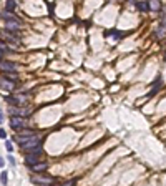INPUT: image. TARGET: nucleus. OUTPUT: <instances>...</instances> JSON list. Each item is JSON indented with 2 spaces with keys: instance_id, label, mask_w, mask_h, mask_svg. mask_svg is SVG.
I'll use <instances>...</instances> for the list:
<instances>
[{
  "instance_id": "1",
  "label": "nucleus",
  "mask_w": 166,
  "mask_h": 186,
  "mask_svg": "<svg viewBox=\"0 0 166 186\" xmlns=\"http://www.w3.org/2000/svg\"><path fill=\"white\" fill-rule=\"evenodd\" d=\"M4 20H5V30L8 32H18V28L22 27V22L15 15H10L7 12L4 13Z\"/></svg>"
},
{
  "instance_id": "2",
  "label": "nucleus",
  "mask_w": 166,
  "mask_h": 186,
  "mask_svg": "<svg viewBox=\"0 0 166 186\" xmlns=\"http://www.w3.org/2000/svg\"><path fill=\"white\" fill-rule=\"evenodd\" d=\"M0 37L12 46H18L20 45V38H18V32H8V30H4L0 33Z\"/></svg>"
},
{
  "instance_id": "3",
  "label": "nucleus",
  "mask_w": 166,
  "mask_h": 186,
  "mask_svg": "<svg viewBox=\"0 0 166 186\" xmlns=\"http://www.w3.org/2000/svg\"><path fill=\"white\" fill-rule=\"evenodd\" d=\"M22 148L27 151V153H33V151H37L38 148H40V140H38V136H35V138L28 140V141H25V143H22Z\"/></svg>"
},
{
  "instance_id": "4",
  "label": "nucleus",
  "mask_w": 166,
  "mask_h": 186,
  "mask_svg": "<svg viewBox=\"0 0 166 186\" xmlns=\"http://www.w3.org/2000/svg\"><path fill=\"white\" fill-rule=\"evenodd\" d=\"M40 155H42V148H38V150L33 151V153H27V155H25V165H28V166H35V165H38Z\"/></svg>"
},
{
  "instance_id": "5",
  "label": "nucleus",
  "mask_w": 166,
  "mask_h": 186,
  "mask_svg": "<svg viewBox=\"0 0 166 186\" xmlns=\"http://www.w3.org/2000/svg\"><path fill=\"white\" fill-rule=\"evenodd\" d=\"M27 125V121H25V118H22V116H12L10 118V126H12V130H22L23 126Z\"/></svg>"
},
{
  "instance_id": "6",
  "label": "nucleus",
  "mask_w": 166,
  "mask_h": 186,
  "mask_svg": "<svg viewBox=\"0 0 166 186\" xmlns=\"http://www.w3.org/2000/svg\"><path fill=\"white\" fill-rule=\"evenodd\" d=\"M37 135L33 133V131H22L20 135H17V141H18V145H22V143H25V141H28V140H32V138H35Z\"/></svg>"
},
{
  "instance_id": "7",
  "label": "nucleus",
  "mask_w": 166,
  "mask_h": 186,
  "mask_svg": "<svg viewBox=\"0 0 166 186\" xmlns=\"http://www.w3.org/2000/svg\"><path fill=\"white\" fill-rule=\"evenodd\" d=\"M0 68L4 70V73H15L17 65L13 62H7V60H4V62L0 63Z\"/></svg>"
},
{
  "instance_id": "8",
  "label": "nucleus",
  "mask_w": 166,
  "mask_h": 186,
  "mask_svg": "<svg viewBox=\"0 0 166 186\" xmlns=\"http://www.w3.org/2000/svg\"><path fill=\"white\" fill-rule=\"evenodd\" d=\"M10 113H12V116H25V115H28L30 113V110H27V108H22V106H13V108L10 110Z\"/></svg>"
},
{
  "instance_id": "9",
  "label": "nucleus",
  "mask_w": 166,
  "mask_h": 186,
  "mask_svg": "<svg viewBox=\"0 0 166 186\" xmlns=\"http://www.w3.org/2000/svg\"><path fill=\"white\" fill-rule=\"evenodd\" d=\"M32 181L33 183H37V185H43V186H48L53 183V178H43V176H33L32 178Z\"/></svg>"
},
{
  "instance_id": "10",
  "label": "nucleus",
  "mask_w": 166,
  "mask_h": 186,
  "mask_svg": "<svg viewBox=\"0 0 166 186\" xmlns=\"http://www.w3.org/2000/svg\"><path fill=\"white\" fill-rule=\"evenodd\" d=\"M0 88L7 90V92H12V90H15V82H8L5 78H0Z\"/></svg>"
},
{
  "instance_id": "11",
  "label": "nucleus",
  "mask_w": 166,
  "mask_h": 186,
  "mask_svg": "<svg viewBox=\"0 0 166 186\" xmlns=\"http://www.w3.org/2000/svg\"><path fill=\"white\" fill-rule=\"evenodd\" d=\"M135 5H136V8H138V10H141V12L151 10V8H150V4H148V2H135Z\"/></svg>"
},
{
  "instance_id": "12",
  "label": "nucleus",
  "mask_w": 166,
  "mask_h": 186,
  "mask_svg": "<svg viewBox=\"0 0 166 186\" xmlns=\"http://www.w3.org/2000/svg\"><path fill=\"white\" fill-rule=\"evenodd\" d=\"M15 8H17V2H13V0H7V4H5V10H7V13L13 12Z\"/></svg>"
},
{
  "instance_id": "13",
  "label": "nucleus",
  "mask_w": 166,
  "mask_h": 186,
  "mask_svg": "<svg viewBox=\"0 0 166 186\" xmlns=\"http://www.w3.org/2000/svg\"><path fill=\"white\" fill-rule=\"evenodd\" d=\"M161 85H163V80H161V77H158V78H156V80H155V88H153V90H151L150 97H153V95H155V93L158 92V88H160Z\"/></svg>"
},
{
  "instance_id": "14",
  "label": "nucleus",
  "mask_w": 166,
  "mask_h": 186,
  "mask_svg": "<svg viewBox=\"0 0 166 186\" xmlns=\"http://www.w3.org/2000/svg\"><path fill=\"white\" fill-rule=\"evenodd\" d=\"M47 168H48V165H47V163H38V165L32 166V170H33V171H45Z\"/></svg>"
},
{
  "instance_id": "15",
  "label": "nucleus",
  "mask_w": 166,
  "mask_h": 186,
  "mask_svg": "<svg viewBox=\"0 0 166 186\" xmlns=\"http://www.w3.org/2000/svg\"><path fill=\"white\" fill-rule=\"evenodd\" d=\"M2 78H5V80H8V82H13V80L18 78V75H17V73H4Z\"/></svg>"
},
{
  "instance_id": "16",
  "label": "nucleus",
  "mask_w": 166,
  "mask_h": 186,
  "mask_svg": "<svg viewBox=\"0 0 166 186\" xmlns=\"http://www.w3.org/2000/svg\"><path fill=\"white\" fill-rule=\"evenodd\" d=\"M160 2H151V4H150V8H151V10H160Z\"/></svg>"
},
{
  "instance_id": "17",
  "label": "nucleus",
  "mask_w": 166,
  "mask_h": 186,
  "mask_svg": "<svg viewBox=\"0 0 166 186\" xmlns=\"http://www.w3.org/2000/svg\"><path fill=\"white\" fill-rule=\"evenodd\" d=\"M0 181H2V185H7V171H2V175H0Z\"/></svg>"
},
{
  "instance_id": "18",
  "label": "nucleus",
  "mask_w": 166,
  "mask_h": 186,
  "mask_svg": "<svg viewBox=\"0 0 166 186\" xmlns=\"http://www.w3.org/2000/svg\"><path fill=\"white\" fill-rule=\"evenodd\" d=\"M5 148H7V151H8V153H12V150H13V146H12L10 141H7V143H5Z\"/></svg>"
},
{
  "instance_id": "19",
  "label": "nucleus",
  "mask_w": 166,
  "mask_h": 186,
  "mask_svg": "<svg viewBox=\"0 0 166 186\" xmlns=\"http://www.w3.org/2000/svg\"><path fill=\"white\" fill-rule=\"evenodd\" d=\"M5 136H7L5 130H2V128H0V138H2V140H5Z\"/></svg>"
},
{
  "instance_id": "20",
  "label": "nucleus",
  "mask_w": 166,
  "mask_h": 186,
  "mask_svg": "<svg viewBox=\"0 0 166 186\" xmlns=\"http://www.w3.org/2000/svg\"><path fill=\"white\" fill-rule=\"evenodd\" d=\"M73 185H75V180L68 181V183H65V185H62V186H73Z\"/></svg>"
},
{
  "instance_id": "21",
  "label": "nucleus",
  "mask_w": 166,
  "mask_h": 186,
  "mask_svg": "<svg viewBox=\"0 0 166 186\" xmlns=\"http://www.w3.org/2000/svg\"><path fill=\"white\" fill-rule=\"evenodd\" d=\"M48 12H50V15H53V5L52 4H48Z\"/></svg>"
},
{
  "instance_id": "22",
  "label": "nucleus",
  "mask_w": 166,
  "mask_h": 186,
  "mask_svg": "<svg viewBox=\"0 0 166 186\" xmlns=\"http://www.w3.org/2000/svg\"><path fill=\"white\" fill-rule=\"evenodd\" d=\"M8 161H10L12 165H15V160H13V156H12V155H8Z\"/></svg>"
},
{
  "instance_id": "23",
  "label": "nucleus",
  "mask_w": 166,
  "mask_h": 186,
  "mask_svg": "<svg viewBox=\"0 0 166 186\" xmlns=\"http://www.w3.org/2000/svg\"><path fill=\"white\" fill-rule=\"evenodd\" d=\"M4 165H5V161H4V158L0 156V168H4Z\"/></svg>"
},
{
  "instance_id": "24",
  "label": "nucleus",
  "mask_w": 166,
  "mask_h": 186,
  "mask_svg": "<svg viewBox=\"0 0 166 186\" xmlns=\"http://www.w3.org/2000/svg\"><path fill=\"white\" fill-rule=\"evenodd\" d=\"M2 55H4V53H2V48H0V63L4 62V60H2Z\"/></svg>"
},
{
  "instance_id": "25",
  "label": "nucleus",
  "mask_w": 166,
  "mask_h": 186,
  "mask_svg": "<svg viewBox=\"0 0 166 186\" xmlns=\"http://www.w3.org/2000/svg\"><path fill=\"white\" fill-rule=\"evenodd\" d=\"M2 121H4V115L0 113V123H2Z\"/></svg>"
}]
</instances>
